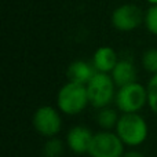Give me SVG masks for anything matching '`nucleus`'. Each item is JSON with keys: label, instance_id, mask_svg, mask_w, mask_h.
Returning <instances> with one entry per match:
<instances>
[{"label": "nucleus", "instance_id": "1", "mask_svg": "<svg viewBox=\"0 0 157 157\" xmlns=\"http://www.w3.org/2000/svg\"><path fill=\"white\" fill-rule=\"evenodd\" d=\"M114 132L128 147L141 146L149 135L146 120L139 113H121Z\"/></svg>", "mask_w": 157, "mask_h": 157}, {"label": "nucleus", "instance_id": "2", "mask_svg": "<svg viewBox=\"0 0 157 157\" xmlns=\"http://www.w3.org/2000/svg\"><path fill=\"white\" fill-rule=\"evenodd\" d=\"M90 105L87 87L68 81L57 94V109L66 116L80 114Z\"/></svg>", "mask_w": 157, "mask_h": 157}, {"label": "nucleus", "instance_id": "3", "mask_svg": "<svg viewBox=\"0 0 157 157\" xmlns=\"http://www.w3.org/2000/svg\"><path fill=\"white\" fill-rule=\"evenodd\" d=\"M87 92H88L90 105L97 110L110 106L116 98V84L113 78L108 73H95V76L87 84Z\"/></svg>", "mask_w": 157, "mask_h": 157}, {"label": "nucleus", "instance_id": "4", "mask_svg": "<svg viewBox=\"0 0 157 157\" xmlns=\"http://www.w3.org/2000/svg\"><path fill=\"white\" fill-rule=\"evenodd\" d=\"M114 103L120 113H139L147 105L146 86L135 81L117 88Z\"/></svg>", "mask_w": 157, "mask_h": 157}, {"label": "nucleus", "instance_id": "5", "mask_svg": "<svg viewBox=\"0 0 157 157\" xmlns=\"http://www.w3.org/2000/svg\"><path fill=\"white\" fill-rule=\"evenodd\" d=\"M125 145L114 131H98L92 136L88 149L90 157H121L124 155Z\"/></svg>", "mask_w": 157, "mask_h": 157}, {"label": "nucleus", "instance_id": "6", "mask_svg": "<svg viewBox=\"0 0 157 157\" xmlns=\"http://www.w3.org/2000/svg\"><path fill=\"white\" fill-rule=\"evenodd\" d=\"M32 123L36 132L47 139L55 138L62 130L61 112L50 105H43L36 109L32 117Z\"/></svg>", "mask_w": 157, "mask_h": 157}, {"label": "nucleus", "instance_id": "7", "mask_svg": "<svg viewBox=\"0 0 157 157\" xmlns=\"http://www.w3.org/2000/svg\"><path fill=\"white\" fill-rule=\"evenodd\" d=\"M145 24L142 8L132 3H125L116 7L112 13V25L120 32H131Z\"/></svg>", "mask_w": 157, "mask_h": 157}, {"label": "nucleus", "instance_id": "8", "mask_svg": "<svg viewBox=\"0 0 157 157\" xmlns=\"http://www.w3.org/2000/svg\"><path fill=\"white\" fill-rule=\"evenodd\" d=\"M94 132L86 125H75L66 134V146L75 155L88 153Z\"/></svg>", "mask_w": 157, "mask_h": 157}, {"label": "nucleus", "instance_id": "9", "mask_svg": "<svg viewBox=\"0 0 157 157\" xmlns=\"http://www.w3.org/2000/svg\"><path fill=\"white\" fill-rule=\"evenodd\" d=\"M119 61L120 59L117 58V52L114 51V48H112L109 46H102L95 50L91 63L94 65L95 71L98 73L110 75Z\"/></svg>", "mask_w": 157, "mask_h": 157}, {"label": "nucleus", "instance_id": "10", "mask_svg": "<svg viewBox=\"0 0 157 157\" xmlns=\"http://www.w3.org/2000/svg\"><path fill=\"white\" fill-rule=\"evenodd\" d=\"M95 73H97V71H95L94 65L83 59L73 61L66 71V76H68L69 81L83 84V86H87L90 80L95 76Z\"/></svg>", "mask_w": 157, "mask_h": 157}, {"label": "nucleus", "instance_id": "11", "mask_svg": "<svg viewBox=\"0 0 157 157\" xmlns=\"http://www.w3.org/2000/svg\"><path fill=\"white\" fill-rule=\"evenodd\" d=\"M112 78H113L114 84L117 88L120 87L128 86L131 83H135L138 73H136V68L131 61L128 59H120L117 62V65L114 66V69L110 73Z\"/></svg>", "mask_w": 157, "mask_h": 157}, {"label": "nucleus", "instance_id": "12", "mask_svg": "<svg viewBox=\"0 0 157 157\" xmlns=\"http://www.w3.org/2000/svg\"><path fill=\"white\" fill-rule=\"evenodd\" d=\"M119 119H120L119 110L110 108V106L99 109L97 113V117H95L97 124L99 125L101 130H103V131H113L114 128H116L117 123H119Z\"/></svg>", "mask_w": 157, "mask_h": 157}, {"label": "nucleus", "instance_id": "13", "mask_svg": "<svg viewBox=\"0 0 157 157\" xmlns=\"http://www.w3.org/2000/svg\"><path fill=\"white\" fill-rule=\"evenodd\" d=\"M65 152V144L59 138H48L43 146L44 157H61Z\"/></svg>", "mask_w": 157, "mask_h": 157}, {"label": "nucleus", "instance_id": "14", "mask_svg": "<svg viewBox=\"0 0 157 157\" xmlns=\"http://www.w3.org/2000/svg\"><path fill=\"white\" fill-rule=\"evenodd\" d=\"M142 66L146 72L157 75V48H149L142 55Z\"/></svg>", "mask_w": 157, "mask_h": 157}, {"label": "nucleus", "instance_id": "15", "mask_svg": "<svg viewBox=\"0 0 157 157\" xmlns=\"http://www.w3.org/2000/svg\"><path fill=\"white\" fill-rule=\"evenodd\" d=\"M147 106L155 114H157V75H152L147 81Z\"/></svg>", "mask_w": 157, "mask_h": 157}, {"label": "nucleus", "instance_id": "16", "mask_svg": "<svg viewBox=\"0 0 157 157\" xmlns=\"http://www.w3.org/2000/svg\"><path fill=\"white\" fill-rule=\"evenodd\" d=\"M145 26L152 35L157 36V6H150L145 13Z\"/></svg>", "mask_w": 157, "mask_h": 157}, {"label": "nucleus", "instance_id": "17", "mask_svg": "<svg viewBox=\"0 0 157 157\" xmlns=\"http://www.w3.org/2000/svg\"><path fill=\"white\" fill-rule=\"evenodd\" d=\"M121 157H146L144 153L138 152V150H128V152H124V155Z\"/></svg>", "mask_w": 157, "mask_h": 157}, {"label": "nucleus", "instance_id": "18", "mask_svg": "<svg viewBox=\"0 0 157 157\" xmlns=\"http://www.w3.org/2000/svg\"><path fill=\"white\" fill-rule=\"evenodd\" d=\"M150 6H157V0H146Z\"/></svg>", "mask_w": 157, "mask_h": 157}]
</instances>
